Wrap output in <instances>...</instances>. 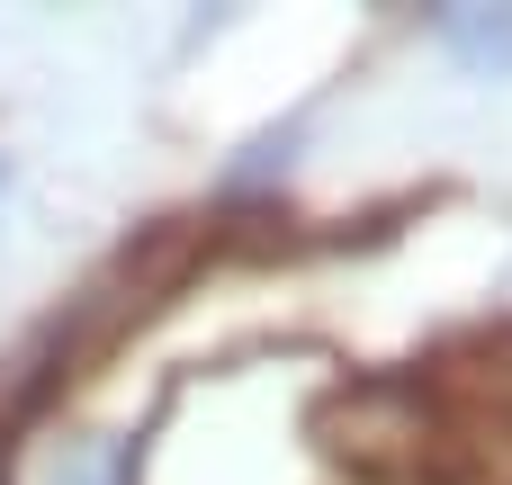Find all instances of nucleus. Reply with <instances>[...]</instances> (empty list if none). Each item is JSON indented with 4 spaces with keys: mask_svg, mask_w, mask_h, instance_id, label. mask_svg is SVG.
Instances as JSON below:
<instances>
[{
    "mask_svg": "<svg viewBox=\"0 0 512 485\" xmlns=\"http://www.w3.org/2000/svg\"><path fill=\"white\" fill-rule=\"evenodd\" d=\"M315 441L333 459H351L360 477H432L450 468V414L423 378H360V387H333L324 414H315Z\"/></svg>",
    "mask_w": 512,
    "mask_h": 485,
    "instance_id": "f257e3e1",
    "label": "nucleus"
},
{
    "mask_svg": "<svg viewBox=\"0 0 512 485\" xmlns=\"http://www.w3.org/2000/svg\"><path fill=\"white\" fill-rule=\"evenodd\" d=\"M432 27H441V45L468 63V72H512V9H486V0H450V9H432Z\"/></svg>",
    "mask_w": 512,
    "mask_h": 485,
    "instance_id": "f03ea898",
    "label": "nucleus"
}]
</instances>
